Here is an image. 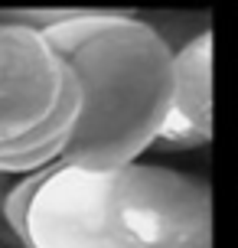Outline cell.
Masks as SVG:
<instances>
[{
  "instance_id": "6da1fadb",
  "label": "cell",
  "mask_w": 238,
  "mask_h": 248,
  "mask_svg": "<svg viewBox=\"0 0 238 248\" xmlns=\"http://www.w3.org/2000/svg\"><path fill=\"white\" fill-rule=\"evenodd\" d=\"M26 248H212V189L160 163L56 160L3 199Z\"/></svg>"
},
{
  "instance_id": "7a4b0ae2",
  "label": "cell",
  "mask_w": 238,
  "mask_h": 248,
  "mask_svg": "<svg viewBox=\"0 0 238 248\" xmlns=\"http://www.w3.org/2000/svg\"><path fill=\"white\" fill-rule=\"evenodd\" d=\"M43 30L82 85V114L59 160L118 167L160 140L173 105L176 52L150 23L78 10Z\"/></svg>"
},
{
  "instance_id": "277c9868",
  "label": "cell",
  "mask_w": 238,
  "mask_h": 248,
  "mask_svg": "<svg viewBox=\"0 0 238 248\" xmlns=\"http://www.w3.org/2000/svg\"><path fill=\"white\" fill-rule=\"evenodd\" d=\"M212 137V33L206 30L176 52L173 105L160 140L170 147H199Z\"/></svg>"
},
{
  "instance_id": "3957f363",
  "label": "cell",
  "mask_w": 238,
  "mask_h": 248,
  "mask_svg": "<svg viewBox=\"0 0 238 248\" xmlns=\"http://www.w3.org/2000/svg\"><path fill=\"white\" fill-rule=\"evenodd\" d=\"M82 85L46 30L0 20V173H36L65 154Z\"/></svg>"
}]
</instances>
